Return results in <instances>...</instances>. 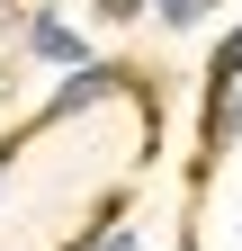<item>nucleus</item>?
Returning <instances> with one entry per match:
<instances>
[{
	"mask_svg": "<svg viewBox=\"0 0 242 251\" xmlns=\"http://www.w3.org/2000/svg\"><path fill=\"white\" fill-rule=\"evenodd\" d=\"M108 72H81V81H63V90H54V117H72V108H90V99H108Z\"/></svg>",
	"mask_w": 242,
	"mask_h": 251,
	"instance_id": "1",
	"label": "nucleus"
},
{
	"mask_svg": "<svg viewBox=\"0 0 242 251\" xmlns=\"http://www.w3.org/2000/svg\"><path fill=\"white\" fill-rule=\"evenodd\" d=\"M27 36H36V54H54V63H72V54H81V36H72V27H54V18H36Z\"/></svg>",
	"mask_w": 242,
	"mask_h": 251,
	"instance_id": "2",
	"label": "nucleus"
},
{
	"mask_svg": "<svg viewBox=\"0 0 242 251\" xmlns=\"http://www.w3.org/2000/svg\"><path fill=\"white\" fill-rule=\"evenodd\" d=\"M99 18H135V0H99Z\"/></svg>",
	"mask_w": 242,
	"mask_h": 251,
	"instance_id": "3",
	"label": "nucleus"
},
{
	"mask_svg": "<svg viewBox=\"0 0 242 251\" xmlns=\"http://www.w3.org/2000/svg\"><path fill=\"white\" fill-rule=\"evenodd\" d=\"M90 251H135V242H126V233H99V242H90Z\"/></svg>",
	"mask_w": 242,
	"mask_h": 251,
	"instance_id": "4",
	"label": "nucleus"
},
{
	"mask_svg": "<svg viewBox=\"0 0 242 251\" xmlns=\"http://www.w3.org/2000/svg\"><path fill=\"white\" fill-rule=\"evenodd\" d=\"M0 188H9V152H0Z\"/></svg>",
	"mask_w": 242,
	"mask_h": 251,
	"instance_id": "5",
	"label": "nucleus"
}]
</instances>
